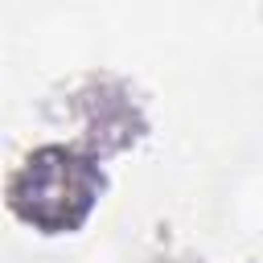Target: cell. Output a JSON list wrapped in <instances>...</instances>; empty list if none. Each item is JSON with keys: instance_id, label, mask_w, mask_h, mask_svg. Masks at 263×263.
<instances>
[{"instance_id": "cell-1", "label": "cell", "mask_w": 263, "mask_h": 263, "mask_svg": "<svg viewBox=\"0 0 263 263\" xmlns=\"http://www.w3.org/2000/svg\"><path fill=\"white\" fill-rule=\"evenodd\" d=\"M103 189L107 177L95 156L66 144H41L8 173L4 201L16 222L41 234H70L95 214Z\"/></svg>"}]
</instances>
